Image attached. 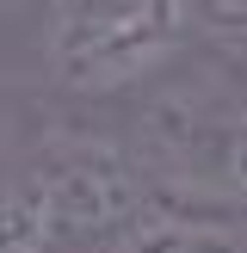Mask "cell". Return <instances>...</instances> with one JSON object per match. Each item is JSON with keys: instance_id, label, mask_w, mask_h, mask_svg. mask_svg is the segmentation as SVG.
<instances>
[{"instance_id": "1", "label": "cell", "mask_w": 247, "mask_h": 253, "mask_svg": "<svg viewBox=\"0 0 247 253\" xmlns=\"http://www.w3.org/2000/svg\"><path fill=\"white\" fill-rule=\"evenodd\" d=\"M161 192L105 136H49L0 161V253H118Z\"/></svg>"}, {"instance_id": "2", "label": "cell", "mask_w": 247, "mask_h": 253, "mask_svg": "<svg viewBox=\"0 0 247 253\" xmlns=\"http://www.w3.org/2000/svg\"><path fill=\"white\" fill-rule=\"evenodd\" d=\"M198 49L192 0H43L37 74L62 99H130Z\"/></svg>"}, {"instance_id": "3", "label": "cell", "mask_w": 247, "mask_h": 253, "mask_svg": "<svg viewBox=\"0 0 247 253\" xmlns=\"http://www.w3.org/2000/svg\"><path fill=\"white\" fill-rule=\"evenodd\" d=\"M198 12V43L247 68V0H192Z\"/></svg>"}, {"instance_id": "4", "label": "cell", "mask_w": 247, "mask_h": 253, "mask_svg": "<svg viewBox=\"0 0 247 253\" xmlns=\"http://www.w3.org/2000/svg\"><path fill=\"white\" fill-rule=\"evenodd\" d=\"M12 148V111H0V155Z\"/></svg>"}, {"instance_id": "5", "label": "cell", "mask_w": 247, "mask_h": 253, "mask_svg": "<svg viewBox=\"0 0 247 253\" xmlns=\"http://www.w3.org/2000/svg\"><path fill=\"white\" fill-rule=\"evenodd\" d=\"M0 6H6V12H12V6H19V0H0Z\"/></svg>"}]
</instances>
